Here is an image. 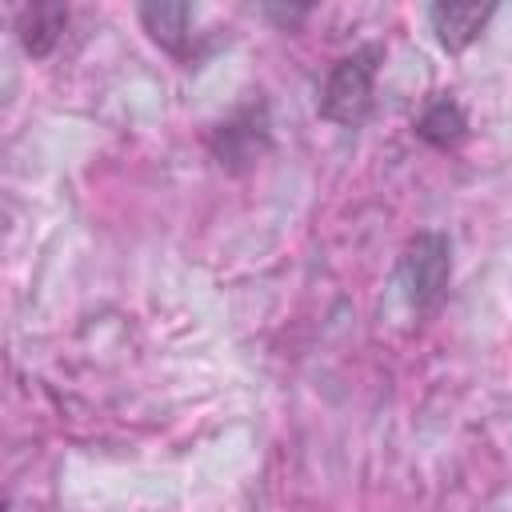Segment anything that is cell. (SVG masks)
Listing matches in <instances>:
<instances>
[{"label": "cell", "instance_id": "1", "mask_svg": "<svg viewBox=\"0 0 512 512\" xmlns=\"http://www.w3.org/2000/svg\"><path fill=\"white\" fill-rule=\"evenodd\" d=\"M380 44H364L352 56L336 60L324 88H320V116L356 128L368 116L372 104V84H376V68H380Z\"/></svg>", "mask_w": 512, "mask_h": 512}, {"label": "cell", "instance_id": "2", "mask_svg": "<svg viewBox=\"0 0 512 512\" xmlns=\"http://www.w3.org/2000/svg\"><path fill=\"white\" fill-rule=\"evenodd\" d=\"M448 276H452V244L440 232H420L408 240L404 256H400V280L404 292L412 300V308H436L448 292Z\"/></svg>", "mask_w": 512, "mask_h": 512}, {"label": "cell", "instance_id": "3", "mask_svg": "<svg viewBox=\"0 0 512 512\" xmlns=\"http://www.w3.org/2000/svg\"><path fill=\"white\" fill-rule=\"evenodd\" d=\"M492 4H432L428 8V20H432V32H436V40L448 48V52H460V48H468L480 32H484V24L492 20Z\"/></svg>", "mask_w": 512, "mask_h": 512}, {"label": "cell", "instance_id": "4", "mask_svg": "<svg viewBox=\"0 0 512 512\" xmlns=\"http://www.w3.org/2000/svg\"><path fill=\"white\" fill-rule=\"evenodd\" d=\"M264 144H268V132H264V120L256 124V108H248L240 120L220 124L212 136V152L220 156V164H248Z\"/></svg>", "mask_w": 512, "mask_h": 512}, {"label": "cell", "instance_id": "5", "mask_svg": "<svg viewBox=\"0 0 512 512\" xmlns=\"http://www.w3.org/2000/svg\"><path fill=\"white\" fill-rule=\"evenodd\" d=\"M416 132H420L428 144H436V148H452V144L468 132V120H464V112H460V104H456L452 96H436V100L420 112Z\"/></svg>", "mask_w": 512, "mask_h": 512}, {"label": "cell", "instance_id": "6", "mask_svg": "<svg viewBox=\"0 0 512 512\" xmlns=\"http://www.w3.org/2000/svg\"><path fill=\"white\" fill-rule=\"evenodd\" d=\"M140 20L148 24V32H152V40L156 44H164L172 56H188V48H184V40H188V20H192V8H172V4H160V8H140Z\"/></svg>", "mask_w": 512, "mask_h": 512}, {"label": "cell", "instance_id": "7", "mask_svg": "<svg viewBox=\"0 0 512 512\" xmlns=\"http://www.w3.org/2000/svg\"><path fill=\"white\" fill-rule=\"evenodd\" d=\"M64 20H68L64 8H24V16H20V40H24V48L32 56H44L60 40Z\"/></svg>", "mask_w": 512, "mask_h": 512}]
</instances>
